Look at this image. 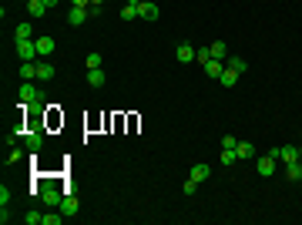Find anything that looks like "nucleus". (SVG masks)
Returning a JSON list of instances; mask_svg holds the SVG:
<instances>
[{
	"label": "nucleus",
	"mask_w": 302,
	"mask_h": 225,
	"mask_svg": "<svg viewBox=\"0 0 302 225\" xmlns=\"http://www.w3.org/2000/svg\"><path fill=\"white\" fill-rule=\"evenodd\" d=\"M44 4H47V7H57V4H61V0H44Z\"/></svg>",
	"instance_id": "obj_35"
},
{
	"label": "nucleus",
	"mask_w": 302,
	"mask_h": 225,
	"mask_svg": "<svg viewBox=\"0 0 302 225\" xmlns=\"http://www.w3.org/2000/svg\"><path fill=\"white\" fill-rule=\"evenodd\" d=\"M238 155H235V148H222V165H235Z\"/></svg>",
	"instance_id": "obj_26"
},
{
	"label": "nucleus",
	"mask_w": 302,
	"mask_h": 225,
	"mask_svg": "<svg viewBox=\"0 0 302 225\" xmlns=\"http://www.w3.org/2000/svg\"><path fill=\"white\" fill-rule=\"evenodd\" d=\"M138 11H141V0H128L121 7V21H138Z\"/></svg>",
	"instance_id": "obj_9"
},
{
	"label": "nucleus",
	"mask_w": 302,
	"mask_h": 225,
	"mask_svg": "<svg viewBox=\"0 0 302 225\" xmlns=\"http://www.w3.org/2000/svg\"><path fill=\"white\" fill-rule=\"evenodd\" d=\"M235 155L238 158H255V148L248 145V141H238V145H235Z\"/></svg>",
	"instance_id": "obj_22"
},
{
	"label": "nucleus",
	"mask_w": 302,
	"mask_h": 225,
	"mask_svg": "<svg viewBox=\"0 0 302 225\" xmlns=\"http://www.w3.org/2000/svg\"><path fill=\"white\" fill-rule=\"evenodd\" d=\"M101 4H104V0H91V7H101Z\"/></svg>",
	"instance_id": "obj_36"
},
{
	"label": "nucleus",
	"mask_w": 302,
	"mask_h": 225,
	"mask_svg": "<svg viewBox=\"0 0 302 225\" xmlns=\"http://www.w3.org/2000/svg\"><path fill=\"white\" fill-rule=\"evenodd\" d=\"M91 68H101V54H88V71Z\"/></svg>",
	"instance_id": "obj_31"
},
{
	"label": "nucleus",
	"mask_w": 302,
	"mask_h": 225,
	"mask_svg": "<svg viewBox=\"0 0 302 225\" xmlns=\"http://www.w3.org/2000/svg\"><path fill=\"white\" fill-rule=\"evenodd\" d=\"M41 198H44V205H51V208H61L64 191L57 188V185H44V188H41Z\"/></svg>",
	"instance_id": "obj_2"
},
{
	"label": "nucleus",
	"mask_w": 302,
	"mask_h": 225,
	"mask_svg": "<svg viewBox=\"0 0 302 225\" xmlns=\"http://www.w3.org/2000/svg\"><path fill=\"white\" fill-rule=\"evenodd\" d=\"M21 81H37V64L34 61H24L21 64Z\"/></svg>",
	"instance_id": "obj_16"
},
{
	"label": "nucleus",
	"mask_w": 302,
	"mask_h": 225,
	"mask_svg": "<svg viewBox=\"0 0 302 225\" xmlns=\"http://www.w3.org/2000/svg\"><path fill=\"white\" fill-rule=\"evenodd\" d=\"M195 61H198L201 68H205V64L212 61V47H198V51H195Z\"/></svg>",
	"instance_id": "obj_23"
},
{
	"label": "nucleus",
	"mask_w": 302,
	"mask_h": 225,
	"mask_svg": "<svg viewBox=\"0 0 302 225\" xmlns=\"http://www.w3.org/2000/svg\"><path fill=\"white\" fill-rule=\"evenodd\" d=\"M41 145H44V135L41 131H24V148L27 151H41Z\"/></svg>",
	"instance_id": "obj_5"
},
{
	"label": "nucleus",
	"mask_w": 302,
	"mask_h": 225,
	"mask_svg": "<svg viewBox=\"0 0 302 225\" xmlns=\"http://www.w3.org/2000/svg\"><path fill=\"white\" fill-rule=\"evenodd\" d=\"M175 57H178L181 64H191V61H195V47H191V44H178Z\"/></svg>",
	"instance_id": "obj_13"
},
{
	"label": "nucleus",
	"mask_w": 302,
	"mask_h": 225,
	"mask_svg": "<svg viewBox=\"0 0 302 225\" xmlns=\"http://www.w3.org/2000/svg\"><path fill=\"white\" fill-rule=\"evenodd\" d=\"M91 0H71V7H88Z\"/></svg>",
	"instance_id": "obj_34"
},
{
	"label": "nucleus",
	"mask_w": 302,
	"mask_h": 225,
	"mask_svg": "<svg viewBox=\"0 0 302 225\" xmlns=\"http://www.w3.org/2000/svg\"><path fill=\"white\" fill-rule=\"evenodd\" d=\"M218 81H222V88H235V84H238V71L225 68V71H222V78H218Z\"/></svg>",
	"instance_id": "obj_17"
},
{
	"label": "nucleus",
	"mask_w": 302,
	"mask_h": 225,
	"mask_svg": "<svg viewBox=\"0 0 302 225\" xmlns=\"http://www.w3.org/2000/svg\"><path fill=\"white\" fill-rule=\"evenodd\" d=\"M31 34H34L31 24H17V41H31Z\"/></svg>",
	"instance_id": "obj_25"
},
{
	"label": "nucleus",
	"mask_w": 302,
	"mask_h": 225,
	"mask_svg": "<svg viewBox=\"0 0 302 225\" xmlns=\"http://www.w3.org/2000/svg\"><path fill=\"white\" fill-rule=\"evenodd\" d=\"M11 198H14V195H11V188L4 185V188H0V205H11Z\"/></svg>",
	"instance_id": "obj_30"
},
{
	"label": "nucleus",
	"mask_w": 302,
	"mask_h": 225,
	"mask_svg": "<svg viewBox=\"0 0 302 225\" xmlns=\"http://www.w3.org/2000/svg\"><path fill=\"white\" fill-rule=\"evenodd\" d=\"M299 165H302V148H299Z\"/></svg>",
	"instance_id": "obj_37"
},
{
	"label": "nucleus",
	"mask_w": 302,
	"mask_h": 225,
	"mask_svg": "<svg viewBox=\"0 0 302 225\" xmlns=\"http://www.w3.org/2000/svg\"><path fill=\"white\" fill-rule=\"evenodd\" d=\"M285 175H289L292 181H299V178H302V165H299V158H295V161H285Z\"/></svg>",
	"instance_id": "obj_20"
},
{
	"label": "nucleus",
	"mask_w": 302,
	"mask_h": 225,
	"mask_svg": "<svg viewBox=\"0 0 302 225\" xmlns=\"http://www.w3.org/2000/svg\"><path fill=\"white\" fill-rule=\"evenodd\" d=\"M212 57H218V61H225V57H228V47H225L222 41H215V44H212Z\"/></svg>",
	"instance_id": "obj_24"
},
{
	"label": "nucleus",
	"mask_w": 302,
	"mask_h": 225,
	"mask_svg": "<svg viewBox=\"0 0 302 225\" xmlns=\"http://www.w3.org/2000/svg\"><path fill=\"white\" fill-rule=\"evenodd\" d=\"M24 222H27V225H41V222H44V215H41V212H27V215H24Z\"/></svg>",
	"instance_id": "obj_27"
},
{
	"label": "nucleus",
	"mask_w": 302,
	"mask_h": 225,
	"mask_svg": "<svg viewBox=\"0 0 302 225\" xmlns=\"http://www.w3.org/2000/svg\"><path fill=\"white\" fill-rule=\"evenodd\" d=\"M27 11H31L34 17H44V14H47V4H44V0H27Z\"/></svg>",
	"instance_id": "obj_21"
},
{
	"label": "nucleus",
	"mask_w": 302,
	"mask_h": 225,
	"mask_svg": "<svg viewBox=\"0 0 302 225\" xmlns=\"http://www.w3.org/2000/svg\"><path fill=\"white\" fill-rule=\"evenodd\" d=\"M78 198H74V195H71V191H64V198H61V212L64 215H78Z\"/></svg>",
	"instance_id": "obj_10"
},
{
	"label": "nucleus",
	"mask_w": 302,
	"mask_h": 225,
	"mask_svg": "<svg viewBox=\"0 0 302 225\" xmlns=\"http://www.w3.org/2000/svg\"><path fill=\"white\" fill-rule=\"evenodd\" d=\"M195 188H198V181H195V178H191V175H188V181L181 185V191H185V195H195Z\"/></svg>",
	"instance_id": "obj_28"
},
{
	"label": "nucleus",
	"mask_w": 302,
	"mask_h": 225,
	"mask_svg": "<svg viewBox=\"0 0 302 225\" xmlns=\"http://www.w3.org/2000/svg\"><path fill=\"white\" fill-rule=\"evenodd\" d=\"M158 4L155 0H141V11H138V17H141V21H158Z\"/></svg>",
	"instance_id": "obj_6"
},
{
	"label": "nucleus",
	"mask_w": 302,
	"mask_h": 225,
	"mask_svg": "<svg viewBox=\"0 0 302 225\" xmlns=\"http://www.w3.org/2000/svg\"><path fill=\"white\" fill-rule=\"evenodd\" d=\"M54 37H37V54H54Z\"/></svg>",
	"instance_id": "obj_19"
},
{
	"label": "nucleus",
	"mask_w": 302,
	"mask_h": 225,
	"mask_svg": "<svg viewBox=\"0 0 302 225\" xmlns=\"http://www.w3.org/2000/svg\"><path fill=\"white\" fill-rule=\"evenodd\" d=\"M44 225H61V215H44Z\"/></svg>",
	"instance_id": "obj_33"
},
{
	"label": "nucleus",
	"mask_w": 302,
	"mask_h": 225,
	"mask_svg": "<svg viewBox=\"0 0 302 225\" xmlns=\"http://www.w3.org/2000/svg\"><path fill=\"white\" fill-rule=\"evenodd\" d=\"M17 98H21V104H27V108H31V104H34V108H44V98H41V91L34 88L31 81H24V84H21Z\"/></svg>",
	"instance_id": "obj_1"
},
{
	"label": "nucleus",
	"mask_w": 302,
	"mask_h": 225,
	"mask_svg": "<svg viewBox=\"0 0 302 225\" xmlns=\"http://www.w3.org/2000/svg\"><path fill=\"white\" fill-rule=\"evenodd\" d=\"M225 68H232V71H238V74H245V71H248V64H245V57L228 54V57H225Z\"/></svg>",
	"instance_id": "obj_14"
},
{
	"label": "nucleus",
	"mask_w": 302,
	"mask_h": 225,
	"mask_svg": "<svg viewBox=\"0 0 302 225\" xmlns=\"http://www.w3.org/2000/svg\"><path fill=\"white\" fill-rule=\"evenodd\" d=\"M208 175H212V168H208L205 161H195V165H191V178L198 181V185H201L205 178H208Z\"/></svg>",
	"instance_id": "obj_11"
},
{
	"label": "nucleus",
	"mask_w": 302,
	"mask_h": 225,
	"mask_svg": "<svg viewBox=\"0 0 302 225\" xmlns=\"http://www.w3.org/2000/svg\"><path fill=\"white\" fill-rule=\"evenodd\" d=\"M104 81H108V78H104V71H101V68H91L88 71V84H91V88H101Z\"/></svg>",
	"instance_id": "obj_18"
},
{
	"label": "nucleus",
	"mask_w": 302,
	"mask_h": 225,
	"mask_svg": "<svg viewBox=\"0 0 302 225\" xmlns=\"http://www.w3.org/2000/svg\"><path fill=\"white\" fill-rule=\"evenodd\" d=\"M88 7H71L67 11V24H74V27H81V24H88Z\"/></svg>",
	"instance_id": "obj_7"
},
{
	"label": "nucleus",
	"mask_w": 302,
	"mask_h": 225,
	"mask_svg": "<svg viewBox=\"0 0 302 225\" xmlns=\"http://www.w3.org/2000/svg\"><path fill=\"white\" fill-rule=\"evenodd\" d=\"M17 54H21V61H34L37 57V41H17Z\"/></svg>",
	"instance_id": "obj_4"
},
{
	"label": "nucleus",
	"mask_w": 302,
	"mask_h": 225,
	"mask_svg": "<svg viewBox=\"0 0 302 225\" xmlns=\"http://www.w3.org/2000/svg\"><path fill=\"white\" fill-rule=\"evenodd\" d=\"M222 71H225V61H218V57H212V61L205 64V74H208V78H222Z\"/></svg>",
	"instance_id": "obj_15"
},
{
	"label": "nucleus",
	"mask_w": 302,
	"mask_h": 225,
	"mask_svg": "<svg viewBox=\"0 0 302 225\" xmlns=\"http://www.w3.org/2000/svg\"><path fill=\"white\" fill-rule=\"evenodd\" d=\"M255 171L262 175V178L275 175V158H272V155H265V158H255Z\"/></svg>",
	"instance_id": "obj_3"
},
{
	"label": "nucleus",
	"mask_w": 302,
	"mask_h": 225,
	"mask_svg": "<svg viewBox=\"0 0 302 225\" xmlns=\"http://www.w3.org/2000/svg\"><path fill=\"white\" fill-rule=\"evenodd\" d=\"M272 158H279V161H295V158H299V148L295 145H282V148L272 151Z\"/></svg>",
	"instance_id": "obj_8"
},
{
	"label": "nucleus",
	"mask_w": 302,
	"mask_h": 225,
	"mask_svg": "<svg viewBox=\"0 0 302 225\" xmlns=\"http://www.w3.org/2000/svg\"><path fill=\"white\" fill-rule=\"evenodd\" d=\"M235 145H238V141H235V135H225L222 138V148H235Z\"/></svg>",
	"instance_id": "obj_32"
},
{
	"label": "nucleus",
	"mask_w": 302,
	"mask_h": 225,
	"mask_svg": "<svg viewBox=\"0 0 302 225\" xmlns=\"http://www.w3.org/2000/svg\"><path fill=\"white\" fill-rule=\"evenodd\" d=\"M54 64H51V61H41V64H37V81H54Z\"/></svg>",
	"instance_id": "obj_12"
},
{
	"label": "nucleus",
	"mask_w": 302,
	"mask_h": 225,
	"mask_svg": "<svg viewBox=\"0 0 302 225\" xmlns=\"http://www.w3.org/2000/svg\"><path fill=\"white\" fill-rule=\"evenodd\" d=\"M17 161H24V151H17V148H14L11 155H7V165H17Z\"/></svg>",
	"instance_id": "obj_29"
}]
</instances>
